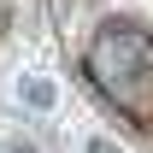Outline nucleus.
Returning a JSON list of instances; mask_svg holds the SVG:
<instances>
[{
  "label": "nucleus",
  "instance_id": "3",
  "mask_svg": "<svg viewBox=\"0 0 153 153\" xmlns=\"http://www.w3.org/2000/svg\"><path fill=\"white\" fill-rule=\"evenodd\" d=\"M88 153H118V147H106V141H94V147H88Z\"/></svg>",
  "mask_w": 153,
  "mask_h": 153
},
{
  "label": "nucleus",
  "instance_id": "1",
  "mask_svg": "<svg viewBox=\"0 0 153 153\" xmlns=\"http://www.w3.org/2000/svg\"><path fill=\"white\" fill-rule=\"evenodd\" d=\"M82 71H88V82L106 94V106H118L130 124H153V36L147 30L106 24V30L88 41Z\"/></svg>",
  "mask_w": 153,
  "mask_h": 153
},
{
  "label": "nucleus",
  "instance_id": "2",
  "mask_svg": "<svg viewBox=\"0 0 153 153\" xmlns=\"http://www.w3.org/2000/svg\"><path fill=\"white\" fill-rule=\"evenodd\" d=\"M24 100H30V106H47V100H53V88H47L41 76H30V82H24Z\"/></svg>",
  "mask_w": 153,
  "mask_h": 153
}]
</instances>
